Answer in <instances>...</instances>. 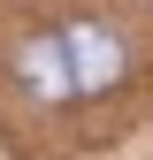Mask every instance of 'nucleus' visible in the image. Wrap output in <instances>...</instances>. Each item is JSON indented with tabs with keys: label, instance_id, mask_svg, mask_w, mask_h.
Masks as SVG:
<instances>
[{
	"label": "nucleus",
	"instance_id": "f257e3e1",
	"mask_svg": "<svg viewBox=\"0 0 153 160\" xmlns=\"http://www.w3.org/2000/svg\"><path fill=\"white\" fill-rule=\"evenodd\" d=\"M61 53H69V84L92 92V99L115 92L123 69H130V46H123L115 23H69V31H61Z\"/></svg>",
	"mask_w": 153,
	"mask_h": 160
},
{
	"label": "nucleus",
	"instance_id": "f03ea898",
	"mask_svg": "<svg viewBox=\"0 0 153 160\" xmlns=\"http://www.w3.org/2000/svg\"><path fill=\"white\" fill-rule=\"evenodd\" d=\"M15 76H23V92H31V99H46V107H61V99H76L61 38H23V46H15Z\"/></svg>",
	"mask_w": 153,
	"mask_h": 160
}]
</instances>
